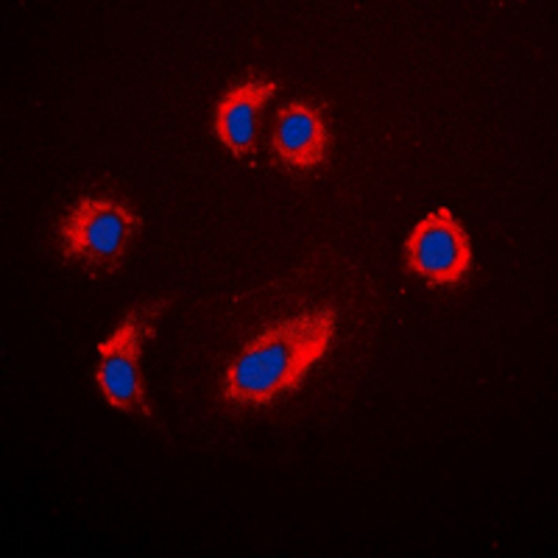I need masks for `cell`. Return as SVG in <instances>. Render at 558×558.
Segmentation results:
<instances>
[{
    "mask_svg": "<svg viewBox=\"0 0 558 558\" xmlns=\"http://www.w3.org/2000/svg\"><path fill=\"white\" fill-rule=\"evenodd\" d=\"M405 266L430 286H456L466 277L472 268L470 235L450 209H436L413 227L405 241Z\"/></svg>",
    "mask_w": 558,
    "mask_h": 558,
    "instance_id": "277c9868",
    "label": "cell"
},
{
    "mask_svg": "<svg viewBox=\"0 0 558 558\" xmlns=\"http://www.w3.org/2000/svg\"><path fill=\"white\" fill-rule=\"evenodd\" d=\"M271 146L274 154L291 168L324 166L330 157V129L322 109L302 101L279 109Z\"/></svg>",
    "mask_w": 558,
    "mask_h": 558,
    "instance_id": "5b68a950",
    "label": "cell"
},
{
    "mask_svg": "<svg viewBox=\"0 0 558 558\" xmlns=\"http://www.w3.org/2000/svg\"><path fill=\"white\" fill-rule=\"evenodd\" d=\"M168 302H154V305L137 307L129 313L118 330L98 343V372L96 380L104 391L109 405L121 408V411L140 413V416H151V405L146 397V383L140 375V355L146 347L148 338L154 336L157 318Z\"/></svg>",
    "mask_w": 558,
    "mask_h": 558,
    "instance_id": "3957f363",
    "label": "cell"
},
{
    "mask_svg": "<svg viewBox=\"0 0 558 558\" xmlns=\"http://www.w3.org/2000/svg\"><path fill=\"white\" fill-rule=\"evenodd\" d=\"M277 93V84L266 78H246L227 89L216 109V134L235 157L254 151V134L263 109Z\"/></svg>",
    "mask_w": 558,
    "mask_h": 558,
    "instance_id": "8992f818",
    "label": "cell"
},
{
    "mask_svg": "<svg viewBox=\"0 0 558 558\" xmlns=\"http://www.w3.org/2000/svg\"><path fill=\"white\" fill-rule=\"evenodd\" d=\"M336 338V313H302L274 324L246 343L223 377V400L235 405H268L296 391L311 368L322 361Z\"/></svg>",
    "mask_w": 558,
    "mask_h": 558,
    "instance_id": "6da1fadb",
    "label": "cell"
},
{
    "mask_svg": "<svg viewBox=\"0 0 558 558\" xmlns=\"http://www.w3.org/2000/svg\"><path fill=\"white\" fill-rule=\"evenodd\" d=\"M143 218L114 198H78L59 221L62 257L89 274H112L123 266Z\"/></svg>",
    "mask_w": 558,
    "mask_h": 558,
    "instance_id": "7a4b0ae2",
    "label": "cell"
}]
</instances>
